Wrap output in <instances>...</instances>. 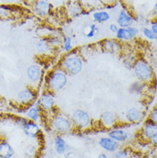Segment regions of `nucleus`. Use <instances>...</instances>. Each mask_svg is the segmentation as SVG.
<instances>
[{
	"instance_id": "a211bd4d",
	"label": "nucleus",
	"mask_w": 157,
	"mask_h": 158,
	"mask_svg": "<svg viewBox=\"0 0 157 158\" xmlns=\"http://www.w3.org/2000/svg\"><path fill=\"white\" fill-rule=\"evenodd\" d=\"M23 130L24 134L30 138H37L40 134V128L39 125L37 124V122L32 121L29 119L23 127Z\"/></svg>"
},
{
	"instance_id": "b1692460",
	"label": "nucleus",
	"mask_w": 157,
	"mask_h": 158,
	"mask_svg": "<svg viewBox=\"0 0 157 158\" xmlns=\"http://www.w3.org/2000/svg\"><path fill=\"white\" fill-rule=\"evenodd\" d=\"M16 10L10 4H0V19L8 20L15 16Z\"/></svg>"
},
{
	"instance_id": "0eeeda50",
	"label": "nucleus",
	"mask_w": 157,
	"mask_h": 158,
	"mask_svg": "<svg viewBox=\"0 0 157 158\" xmlns=\"http://www.w3.org/2000/svg\"><path fill=\"white\" fill-rule=\"evenodd\" d=\"M38 103L42 114L54 113V111H56L55 94L51 91L45 89L38 99ZM56 114L58 113H54V114Z\"/></svg>"
},
{
	"instance_id": "f257e3e1",
	"label": "nucleus",
	"mask_w": 157,
	"mask_h": 158,
	"mask_svg": "<svg viewBox=\"0 0 157 158\" xmlns=\"http://www.w3.org/2000/svg\"><path fill=\"white\" fill-rule=\"evenodd\" d=\"M84 65L83 56L78 51L72 50L63 56L59 62L60 69H62L68 76H76L81 73Z\"/></svg>"
},
{
	"instance_id": "e433bc0d",
	"label": "nucleus",
	"mask_w": 157,
	"mask_h": 158,
	"mask_svg": "<svg viewBox=\"0 0 157 158\" xmlns=\"http://www.w3.org/2000/svg\"><path fill=\"white\" fill-rule=\"evenodd\" d=\"M98 158H108V156H107L106 154H104V153H101V154L99 155Z\"/></svg>"
},
{
	"instance_id": "9d476101",
	"label": "nucleus",
	"mask_w": 157,
	"mask_h": 158,
	"mask_svg": "<svg viewBox=\"0 0 157 158\" xmlns=\"http://www.w3.org/2000/svg\"><path fill=\"white\" fill-rule=\"evenodd\" d=\"M32 8L35 16L44 19L51 15L52 5L49 0H35Z\"/></svg>"
},
{
	"instance_id": "1a4fd4ad",
	"label": "nucleus",
	"mask_w": 157,
	"mask_h": 158,
	"mask_svg": "<svg viewBox=\"0 0 157 158\" xmlns=\"http://www.w3.org/2000/svg\"><path fill=\"white\" fill-rule=\"evenodd\" d=\"M43 74V69L39 64H30L26 71V75L28 81L31 83L32 87H35L39 85Z\"/></svg>"
},
{
	"instance_id": "423d86ee",
	"label": "nucleus",
	"mask_w": 157,
	"mask_h": 158,
	"mask_svg": "<svg viewBox=\"0 0 157 158\" xmlns=\"http://www.w3.org/2000/svg\"><path fill=\"white\" fill-rule=\"evenodd\" d=\"M71 122L74 128L77 130L85 131L90 128L93 125V120L89 112L83 109H76L71 114Z\"/></svg>"
},
{
	"instance_id": "39448f33",
	"label": "nucleus",
	"mask_w": 157,
	"mask_h": 158,
	"mask_svg": "<svg viewBox=\"0 0 157 158\" xmlns=\"http://www.w3.org/2000/svg\"><path fill=\"white\" fill-rule=\"evenodd\" d=\"M38 100V89L35 87H26L16 94L15 104L16 107H28Z\"/></svg>"
},
{
	"instance_id": "7ed1b4c3",
	"label": "nucleus",
	"mask_w": 157,
	"mask_h": 158,
	"mask_svg": "<svg viewBox=\"0 0 157 158\" xmlns=\"http://www.w3.org/2000/svg\"><path fill=\"white\" fill-rule=\"evenodd\" d=\"M132 71L138 81L149 84L155 80V71L152 65L143 58H138L132 65Z\"/></svg>"
},
{
	"instance_id": "cd10ccee",
	"label": "nucleus",
	"mask_w": 157,
	"mask_h": 158,
	"mask_svg": "<svg viewBox=\"0 0 157 158\" xmlns=\"http://www.w3.org/2000/svg\"><path fill=\"white\" fill-rule=\"evenodd\" d=\"M99 31L98 26L96 23H91L89 26V30L87 31V33L85 34L87 38L89 39H93L95 35L97 34V32Z\"/></svg>"
},
{
	"instance_id": "f8f14e48",
	"label": "nucleus",
	"mask_w": 157,
	"mask_h": 158,
	"mask_svg": "<svg viewBox=\"0 0 157 158\" xmlns=\"http://www.w3.org/2000/svg\"><path fill=\"white\" fill-rule=\"evenodd\" d=\"M136 22V17L133 16L131 12L127 9L123 8L118 12V15L116 19V24L118 28H129L133 26Z\"/></svg>"
},
{
	"instance_id": "f3484780",
	"label": "nucleus",
	"mask_w": 157,
	"mask_h": 158,
	"mask_svg": "<svg viewBox=\"0 0 157 158\" xmlns=\"http://www.w3.org/2000/svg\"><path fill=\"white\" fill-rule=\"evenodd\" d=\"M98 143L102 150L109 153H114L120 148V143L109 137H101L99 139Z\"/></svg>"
},
{
	"instance_id": "72a5a7b5",
	"label": "nucleus",
	"mask_w": 157,
	"mask_h": 158,
	"mask_svg": "<svg viewBox=\"0 0 157 158\" xmlns=\"http://www.w3.org/2000/svg\"><path fill=\"white\" fill-rule=\"evenodd\" d=\"M118 29V26L116 23H111L110 25H109V30H110L111 33L115 34Z\"/></svg>"
},
{
	"instance_id": "c756f323",
	"label": "nucleus",
	"mask_w": 157,
	"mask_h": 158,
	"mask_svg": "<svg viewBox=\"0 0 157 158\" xmlns=\"http://www.w3.org/2000/svg\"><path fill=\"white\" fill-rule=\"evenodd\" d=\"M114 158H130V153L127 149H118L114 152Z\"/></svg>"
},
{
	"instance_id": "f03ea898",
	"label": "nucleus",
	"mask_w": 157,
	"mask_h": 158,
	"mask_svg": "<svg viewBox=\"0 0 157 158\" xmlns=\"http://www.w3.org/2000/svg\"><path fill=\"white\" fill-rule=\"evenodd\" d=\"M69 81V76L59 67H57L47 74L45 81L46 89L57 93L66 87Z\"/></svg>"
},
{
	"instance_id": "c85d7f7f",
	"label": "nucleus",
	"mask_w": 157,
	"mask_h": 158,
	"mask_svg": "<svg viewBox=\"0 0 157 158\" xmlns=\"http://www.w3.org/2000/svg\"><path fill=\"white\" fill-rule=\"evenodd\" d=\"M142 34L145 39L149 40H156L157 39V35H155L148 27H144L142 29Z\"/></svg>"
},
{
	"instance_id": "c9c22d12",
	"label": "nucleus",
	"mask_w": 157,
	"mask_h": 158,
	"mask_svg": "<svg viewBox=\"0 0 157 158\" xmlns=\"http://www.w3.org/2000/svg\"><path fill=\"white\" fill-rule=\"evenodd\" d=\"M156 12H157V4H155L153 8V15L155 16H156Z\"/></svg>"
},
{
	"instance_id": "473e14b6",
	"label": "nucleus",
	"mask_w": 157,
	"mask_h": 158,
	"mask_svg": "<svg viewBox=\"0 0 157 158\" xmlns=\"http://www.w3.org/2000/svg\"><path fill=\"white\" fill-rule=\"evenodd\" d=\"M149 29L153 32L155 35H157V22L156 21H152L150 23V27Z\"/></svg>"
},
{
	"instance_id": "4c0bfd02",
	"label": "nucleus",
	"mask_w": 157,
	"mask_h": 158,
	"mask_svg": "<svg viewBox=\"0 0 157 158\" xmlns=\"http://www.w3.org/2000/svg\"><path fill=\"white\" fill-rule=\"evenodd\" d=\"M2 121H3V118H2V117H1V115H0V125H1V123H2Z\"/></svg>"
},
{
	"instance_id": "6ab92c4d",
	"label": "nucleus",
	"mask_w": 157,
	"mask_h": 158,
	"mask_svg": "<svg viewBox=\"0 0 157 158\" xmlns=\"http://www.w3.org/2000/svg\"><path fill=\"white\" fill-rule=\"evenodd\" d=\"M35 48L37 52L40 55L47 56L51 55L53 50L55 48L52 47V45L47 40V38H41L39 39L35 44Z\"/></svg>"
},
{
	"instance_id": "7c9ffc66",
	"label": "nucleus",
	"mask_w": 157,
	"mask_h": 158,
	"mask_svg": "<svg viewBox=\"0 0 157 158\" xmlns=\"http://www.w3.org/2000/svg\"><path fill=\"white\" fill-rule=\"evenodd\" d=\"M28 118L26 117H23V116H16L14 118V122L16 123V125L17 127L23 128V127L26 125V123L28 122Z\"/></svg>"
},
{
	"instance_id": "4468645a",
	"label": "nucleus",
	"mask_w": 157,
	"mask_h": 158,
	"mask_svg": "<svg viewBox=\"0 0 157 158\" xmlns=\"http://www.w3.org/2000/svg\"><path fill=\"white\" fill-rule=\"evenodd\" d=\"M101 46L103 51L111 54H118L123 51L121 42L116 39L103 40L101 43Z\"/></svg>"
},
{
	"instance_id": "ddd939ff",
	"label": "nucleus",
	"mask_w": 157,
	"mask_h": 158,
	"mask_svg": "<svg viewBox=\"0 0 157 158\" xmlns=\"http://www.w3.org/2000/svg\"><path fill=\"white\" fill-rule=\"evenodd\" d=\"M118 123L117 114L113 111H105L100 116V124L106 129H112Z\"/></svg>"
},
{
	"instance_id": "2eb2a0df",
	"label": "nucleus",
	"mask_w": 157,
	"mask_h": 158,
	"mask_svg": "<svg viewBox=\"0 0 157 158\" xmlns=\"http://www.w3.org/2000/svg\"><path fill=\"white\" fill-rule=\"evenodd\" d=\"M143 118V112L138 107H131L125 114V119L128 124L136 125L140 123Z\"/></svg>"
},
{
	"instance_id": "a878e982",
	"label": "nucleus",
	"mask_w": 157,
	"mask_h": 158,
	"mask_svg": "<svg viewBox=\"0 0 157 158\" xmlns=\"http://www.w3.org/2000/svg\"><path fill=\"white\" fill-rule=\"evenodd\" d=\"M147 86H148V84L142 83L140 81L137 80L135 83L130 84L129 91L130 94H133V95H141V94L145 92Z\"/></svg>"
},
{
	"instance_id": "aec40b11",
	"label": "nucleus",
	"mask_w": 157,
	"mask_h": 158,
	"mask_svg": "<svg viewBox=\"0 0 157 158\" xmlns=\"http://www.w3.org/2000/svg\"><path fill=\"white\" fill-rule=\"evenodd\" d=\"M41 114H42V112H41L40 108H39L38 100L33 105L29 106L27 108L26 112H25L26 118L29 119V120L35 121V122H38L39 121V119H40Z\"/></svg>"
},
{
	"instance_id": "9b49d317",
	"label": "nucleus",
	"mask_w": 157,
	"mask_h": 158,
	"mask_svg": "<svg viewBox=\"0 0 157 158\" xmlns=\"http://www.w3.org/2000/svg\"><path fill=\"white\" fill-rule=\"evenodd\" d=\"M140 33V29L135 26H131L129 28H118L117 32L115 33L116 40L118 41H131L136 39Z\"/></svg>"
},
{
	"instance_id": "6e6552de",
	"label": "nucleus",
	"mask_w": 157,
	"mask_h": 158,
	"mask_svg": "<svg viewBox=\"0 0 157 158\" xmlns=\"http://www.w3.org/2000/svg\"><path fill=\"white\" fill-rule=\"evenodd\" d=\"M108 137L119 143L130 142L134 139V134L132 132H130L124 128L118 127L117 126L108 131Z\"/></svg>"
},
{
	"instance_id": "393cba45",
	"label": "nucleus",
	"mask_w": 157,
	"mask_h": 158,
	"mask_svg": "<svg viewBox=\"0 0 157 158\" xmlns=\"http://www.w3.org/2000/svg\"><path fill=\"white\" fill-rule=\"evenodd\" d=\"M92 18L95 23L101 24L108 22L111 19V16L106 10H97L92 14Z\"/></svg>"
},
{
	"instance_id": "58836bf2",
	"label": "nucleus",
	"mask_w": 157,
	"mask_h": 158,
	"mask_svg": "<svg viewBox=\"0 0 157 158\" xmlns=\"http://www.w3.org/2000/svg\"><path fill=\"white\" fill-rule=\"evenodd\" d=\"M27 158H32V157H27Z\"/></svg>"
},
{
	"instance_id": "bb28decb",
	"label": "nucleus",
	"mask_w": 157,
	"mask_h": 158,
	"mask_svg": "<svg viewBox=\"0 0 157 158\" xmlns=\"http://www.w3.org/2000/svg\"><path fill=\"white\" fill-rule=\"evenodd\" d=\"M61 48H62V51L64 53H68L72 50H74V45H73V40H72L71 36H63Z\"/></svg>"
},
{
	"instance_id": "4be33fe9",
	"label": "nucleus",
	"mask_w": 157,
	"mask_h": 158,
	"mask_svg": "<svg viewBox=\"0 0 157 158\" xmlns=\"http://www.w3.org/2000/svg\"><path fill=\"white\" fill-rule=\"evenodd\" d=\"M69 145L67 142L64 140V138L62 137V135H57L54 138V150L59 156H63L66 154L67 151L69 150Z\"/></svg>"
},
{
	"instance_id": "dca6fc26",
	"label": "nucleus",
	"mask_w": 157,
	"mask_h": 158,
	"mask_svg": "<svg viewBox=\"0 0 157 158\" xmlns=\"http://www.w3.org/2000/svg\"><path fill=\"white\" fill-rule=\"evenodd\" d=\"M157 135V125L156 123L154 122L150 119H147L143 126L142 127L141 130V137L145 141L149 142L150 139L153 138L154 136Z\"/></svg>"
},
{
	"instance_id": "20e7f679",
	"label": "nucleus",
	"mask_w": 157,
	"mask_h": 158,
	"mask_svg": "<svg viewBox=\"0 0 157 158\" xmlns=\"http://www.w3.org/2000/svg\"><path fill=\"white\" fill-rule=\"evenodd\" d=\"M50 127L59 135L68 134L71 132L74 128L70 117L59 113L52 116Z\"/></svg>"
},
{
	"instance_id": "412c9836",
	"label": "nucleus",
	"mask_w": 157,
	"mask_h": 158,
	"mask_svg": "<svg viewBox=\"0 0 157 158\" xmlns=\"http://www.w3.org/2000/svg\"><path fill=\"white\" fill-rule=\"evenodd\" d=\"M86 14V10L79 2H71L67 8V16L70 18H76L79 16Z\"/></svg>"
},
{
	"instance_id": "f704fd0d",
	"label": "nucleus",
	"mask_w": 157,
	"mask_h": 158,
	"mask_svg": "<svg viewBox=\"0 0 157 158\" xmlns=\"http://www.w3.org/2000/svg\"><path fill=\"white\" fill-rule=\"evenodd\" d=\"M121 2H122V4H126V6H127L128 4H131V3L133 2V0H121Z\"/></svg>"
},
{
	"instance_id": "2f4dec72",
	"label": "nucleus",
	"mask_w": 157,
	"mask_h": 158,
	"mask_svg": "<svg viewBox=\"0 0 157 158\" xmlns=\"http://www.w3.org/2000/svg\"><path fill=\"white\" fill-rule=\"evenodd\" d=\"M149 119L152 120L154 122H157V109L156 107L153 108V110L150 112V114L149 115Z\"/></svg>"
},
{
	"instance_id": "5701e85b",
	"label": "nucleus",
	"mask_w": 157,
	"mask_h": 158,
	"mask_svg": "<svg viewBox=\"0 0 157 158\" xmlns=\"http://www.w3.org/2000/svg\"><path fill=\"white\" fill-rule=\"evenodd\" d=\"M15 155V150L10 143L5 140L0 141V158H12Z\"/></svg>"
}]
</instances>
